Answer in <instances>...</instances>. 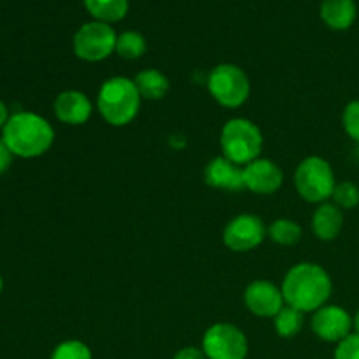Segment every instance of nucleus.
<instances>
[{"label":"nucleus","instance_id":"2","mask_svg":"<svg viewBox=\"0 0 359 359\" xmlns=\"http://www.w3.org/2000/svg\"><path fill=\"white\" fill-rule=\"evenodd\" d=\"M2 140L14 156L39 158L51 149L55 128L51 123L35 112L21 111L9 118L2 128Z\"/></svg>","mask_w":359,"mask_h":359},{"label":"nucleus","instance_id":"19","mask_svg":"<svg viewBox=\"0 0 359 359\" xmlns=\"http://www.w3.org/2000/svg\"><path fill=\"white\" fill-rule=\"evenodd\" d=\"M272 321L273 330H276V333L280 339H293V337H297L304 330L305 312L290 307V305H284Z\"/></svg>","mask_w":359,"mask_h":359},{"label":"nucleus","instance_id":"1","mask_svg":"<svg viewBox=\"0 0 359 359\" xmlns=\"http://www.w3.org/2000/svg\"><path fill=\"white\" fill-rule=\"evenodd\" d=\"M280 290L286 305L309 314L328 304L333 283L330 273L321 265L304 262L287 270Z\"/></svg>","mask_w":359,"mask_h":359},{"label":"nucleus","instance_id":"26","mask_svg":"<svg viewBox=\"0 0 359 359\" xmlns=\"http://www.w3.org/2000/svg\"><path fill=\"white\" fill-rule=\"evenodd\" d=\"M172 359H207V358H205V354H203L202 349L188 346V347H182V349H179Z\"/></svg>","mask_w":359,"mask_h":359},{"label":"nucleus","instance_id":"27","mask_svg":"<svg viewBox=\"0 0 359 359\" xmlns=\"http://www.w3.org/2000/svg\"><path fill=\"white\" fill-rule=\"evenodd\" d=\"M13 156L14 154L11 153L9 147L6 146V142L0 139V175H2L4 172L11 167V163H13Z\"/></svg>","mask_w":359,"mask_h":359},{"label":"nucleus","instance_id":"24","mask_svg":"<svg viewBox=\"0 0 359 359\" xmlns=\"http://www.w3.org/2000/svg\"><path fill=\"white\" fill-rule=\"evenodd\" d=\"M342 125L347 135L359 144V100H353L346 105L342 114Z\"/></svg>","mask_w":359,"mask_h":359},{"label":"nucleus","instance_id":"25","mask_svg":"<svg viewBox=\"0 0 359 359\" xmlns=\"http://www.w3.org/2000/svg\"><path fill=\"white\" fill-rule=\"evenodd\" d=\"M333 359H359V333H351L347 339L337 344Z\"/></svg>","mask_w":359,"mask_h":359},{"label":"nucleus","instance_id":"3","mask_svg":"<svg viewBox=\"0 0 359 359\" xmlns=\"http://www.w3.org/2000/svg\"><path fill=\"white\" fill-rule=\"evenodd\" d=\"M140 104L142 97L133 79L123 76L105 79L97 95L98 112L112 126L130 125L139 116Z\"/></svg>","mask_w":359,"mask_h":359},{"label":"nucleus","instance_id":"14","mask_svg":"<svg viewBox=\"0 0 359 359\" xmlns=\"http://www.w3.org/2000/svg\"><path fill=\"white\" fill-rule=\"evenodd\" d=\"M203 179L210 188L223 189V191H242V189H245L244 167L228 160L223 154L212 158L205 165Z\"/></svg>","mask_w":359,"mask_h":359},{"label":"nucleus","instance_id":"18","mask_svg":"<svg viewBox=\"0 0 359 359\" xmlns=\"http://www.w3.org/2000/svg\"><path fill=\"white\" fill-rule=\"evenodd\" d=\"M88 13L95 18V21L102 23H118L128 13V0H84Z\"/></svg>","mask_w":359,"mask_h":359},{"label":"nucleus","instance_id":"8","mask_svg":"<svg viewBox=\"0 0 359 359\" xmlns=\"http://www.w3.org/2000/svg\"><path fill=\"white\" fill-rule=\"evenodd\" d=\"M114 28L102 21H90L84 23L74 35V53L79 60L97 63L109 58L116 51Z\"/></svg>","mask_w":359,"mask_h":359},{"label":"nucleus","instance_id":"9","mask_svg":"<svg viewBox=\"0 0 359 359\" xmlns=\"http://www.w3.org/2000/svg\"><path fill=\"white\" fill-rule=\"evenodd\" d=\"M266 226L256 214H238L226 223L223 242L230 251L249 252L259 248L266 237Z\"/></svg>","mask_w":359,"mask_h":359},{"label":"nucleus","instance_id":"28","mask_svg":"<svg viewBox=\"0 0 359 359\" xmlns=\"http://www.w3.org/2000/svg\"><path fill=\"white\" fill-rule=\"evenodd\" d=\"M9 118H11L9 109H7V105L0 100V128H4V126H6V123L9 121Z\"/></svg>","mask_w":359,"mask_h":359},{"label":"nucleus","instance_id":"17","mask_svg":"<svg viewBox=\"0 0 359 359\" xmlns=\"http://www.w3.org/2000/svg\"><path fill=\"white\" fill-rule=\"evenodd\" d=\"M133 83H135L142 100H161L170 90V81L158 69L140 70L133 77Z\"/></svg>","mask_w":359,"mask_h":359},{"label":"nucleus","instance_id":"21","mask_svg":"<svg viewBox=\"0 0 359 359\" xmlns=\"http://www.w3.org/2000/svg\"><path fill=\"white\" fill-rule=\"evenodd\" d=\"M147 42L142 34L135 30L123 32L116 41V53L125 60H137L146 53Z\"/></svg>","mask_w":359,"mask_h":359},{"label":"nucleus","instance_id":"10","mask_svg":"<svg viewBox=\"0 0 359 359\" xmlns=\"http://www.w3.org/2000/svg\"><path fill=\"white\" fill-rule=\"evenodd\" d=\"M311 328L323 342L339 344L351 335L354 328L353 316L340 305L326 304L312 312Z\"/></svg>","mask_w":359,"mask_h":359},{"label":"nucleus","instance_id":"22","mask_svg":"<svg viewBox=\"0 0 359 359\" xmlns=\"http://www.w3.org/2000/svg\"><path fill=\"white\" fill-rule=\"evenodd\" d=\"M332 200L333 203L342 210L356 209L359 205V188L351 181L337 182L335 189H333Z\"/></svg>","mask_w":359,"mask_h":359},{"label":"nucleus","instance_id":"16","mask_svg":"<svg viewBox=\"0 0 359 359\" xmlns=\"http://www.w3.org/2000/svg\"><path fill=\"white\" fill-rule=\"evenodd\" d=\"M358 7L354 0H323L321 20L332 30H347L354 25Z\"/></svg>","mask_w":359,"mask_h":359},{"label":"nucleus","instance_id":"7","mask_svg":"<svg viewBox=\"0 0 359 359\" xmlns=\"http://www.w3.org/2000/svg\"><path fill=\"white\" fill-rule=\"evenodd\" d=\"M202 351L207 359H245L249 342L245 333L231 323H216L203 333Z\"/></svg>","mask_w":359,"mask_h":359},{"label":"nucleus","instance_id":"20","mask_svg":"<svg viewBox=\"0 0 359 359\" xmlns=\"http://www.w3.org/2000/svg\"><path fill=\"white\" fill-rule=\"evenodd\" d=\"M266 233L272 242L290 248V245L298 244L302 241L304 228L300 226V223L290 219V217H279V219L272 221V224L266 228Z\"/></svg>","mask_w":359,"mask_h":359},{"label":"nucleus","instance_id":"4","mask_svg":"<svg viewBox=\"0 0 359 359\" xmlns=\"http://www.w3.org/2000/svg\"><path fill=\"white\" fill-rule=\"evenodd\" d=\"M219 144L223 156L245 167L262 156L265 139L255 121L248 118H231L221 130Z\"/></svg>","mask_w":359,"mask_h":359},{"label":"nucleus","instance_id":"15","mask_svg":"<svg viewBox=\"0 0 359 359\" xmlns=\"http://www.w3.org/2000/svg\"><path fill=\"white\" fill-rule=\"evenodd\" d=\"M344 228V210L333 202L319 203L312 214V231L323 242L335 241Z\"/></svg>","mask_w":359,"mask_h":359},{"label":"nucleus","instance_id":"30","mask_svg":"<svg viewBox=\"0 0 359 359\" xmlns=\"http://www.w3.org/2000/svg\"><path fill=\"white\" fill-rule=\"evenodd\" d=\"M2 290H4V279L2 276H0V294H2Z\"/></svg>","mask_w":359,"mask_h":359},{"label":"nucleus","instance_id":"12","mask_svg":"<svg viewBox=\"0 0 359 359\" xmlns=\"http://www.w3.org/2000/svg\"><path fill=\"white\" fill-rule=\"evenodd\" d=\"M245 189L256 195H273L284 184V172L276 161L262 158L244 167Z\"/></svg>","mask_w":359,"mask_h":359},{"label":"nucleus","instance_id":"29","mask_svg":"<svg viewBox=\"0 0 359 359\" xmlns=\"http://www.w3.org/2000/svg\"><path fill=\"white\" fill-rule=\"evenodd\" d=\"M353 323H354V330H356V333H359V311L356 312V316L353 318Z\"/></svg>","mask_w":359,"mask_h":359},{"label":"nucleus","instance_id":"5","mask_svg":"<svg viewBox=\"0 0 359 359\" xmlns=\"http://www.w3.org/2000/svg\"><path fill=\"white\" fill-rule=\"evenodd\" d=\"M335 186V172L330 161L321 156H307L294 170V188L309 203L319 205L332 200Z\"/></svg>","mask_w":359,"mask_h":359},{"label":"nucleus","instance_id":"13","mask_svg":"<svg viewBox=\"0 0 359 359\" xmlns=\"http://www.w3.org/2000/svg\"><path fill=\"white\" fill-rule=\"evenodd\" d=\"M55 114L58 121L70 126H79L90 121L93 114V104L90 97L79 90H65L55 98Z\"/></svg>","mask_w":359,"mask_h":359},{"label":"nucleus","instance_id":"6","mask_svg":"<svg viewBox=\"0 0 359 359\" xmlns=\"http://www.w3.org/2000/svg\"><path fill=\"white\" fill-rule=\"evenodd\" d=\"M207 88L214 100L226 109H237L251 97V81L248 74L233 63H219L207 79Z\"/></svg>","mask_w":359,"mask_h":359},{"label":"nucleus","instance_id":"23","mask_svg":"<svg viewBox=\"0 0 359 359\" xmlns=\"http://www.w3.org/2000/svg\"><path fill=\"white\" fill-rule=\"evenodd\" d=\"M49 359H93V354L81 340H65L53 349Z\"/></svg>","mask_w":359,"mask_h":359},{"label":"nucleus","instance_id":"11","mask_svg":"<svg viewBox=\"0 0 359 359\" xmlns=\"http://www.w3.org/2000/svg\"><path fill=\"white\" fill-rule=\"evenodd\" d=\"M244 305L256 318L273 319L286 305L283 290L269 279H256L244 291Z\"/></svg>","mask_w":359,"mask_h":359}]
</instances>
